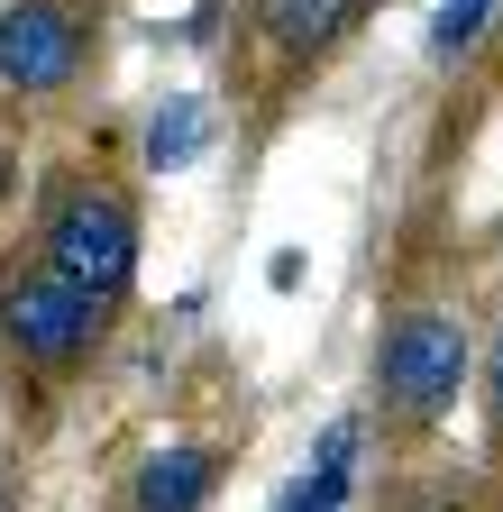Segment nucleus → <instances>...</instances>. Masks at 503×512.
<instances>
[{"label": "nucleus", "mask_w": 503, "mask_h": 512, "mask_svg": "<svg viewBox=\"0 0 503 512\" xmlns=\"http://www.w3.org/2000/svg\"><path fill=\"white\" fill-rule=\"evenodd\" d=\"M10 192H19V147L0 138V211H10Z\"/></svg>", "instance_id": "nucleus-13"}, {"label": "nucleus", "mask_w": 503, "mask_h": 512, "mask_svg": "<svg viewBox=\"0 0 503 512\" xmlns=\"http://www.w3.org/2000/svg\"><path fill=\"white\" fill-rule=\"evenodd\" d=\"M138 192L129 183H110V174H65L46 192V211H37V256L46 266H65L74 284L110 293V302H129L138 293Z\"/></svg>", "instance_id": "nucleus-3"}, {"label": "nucleus", "mask_w": 503, "mask_h": 512, "mask_svg": "<svg viewBox=\"0 0 503 512\" xmlns=\"http://www.w3.org/2000/svg\"><path fill=\"white\" fill-rule=\"evenodd\" d=\"M211 138H220V110H211L202 92H165V101L147 110V128H138V165H147V174H183V165L211 156Z\"/></svg>", "instance_id": "nucleus-7"}, {"label": "nucleus", "mask_w": 503, "mask_h": 512, "mask_svg": "<svg viewBox=\"0 0 503 512\" xmlns=\"http://www.w3.org/2000/svg\"><path fill=\"white\" fill-rule=\"evenodd\" d=\"M476 403H485V439L503 448V320H494L485 348H476Z\"/></svg>", "instance_id": "nucleus-10"}, {"label": "nucleus", "mask_w": 503, "mask_h": 512, "mask_svg": "<svg viewBox=\"0 0 503 512\" xmlns=\"http://www.w3.org/2000/svg\"><path fill=\"white\" fill-rule=\"evenodd\" d=\"M119 330V302L74 284L65 266H46V256H19V266H0V348L10 366H37V375H92L101 348Z\"/></svg>", "instance_id": "nucleus-2"}, {"label": "nucleus", "mask_w": 503, "mask_h": 512, "mask_svg": "<svg viewBox=\"0 0 503 512\" xmlns=\"http://www.w3.org/2000/svg\"><path fill=\"white\" fill-rule=\"evenodd\" d=\"M375 0H247V37H257L275 55V74L302 83V74H321V64L366 28Z\"/></svg>", "instance_id": "nucleus-5"}, {"label": "nucleus", "mask_w": 503, "mask_h": 512, "mask_svg": "<svg viewBox=\"0 0 503 512\" xmlns=\"http://www.w3.org/2000/svg\"><path fill=\"white\" fill-rule=\"evenodd\" d=\"M0 512H19V494H10V476H0Z\"/></svg>", "instance_id": "nucleus-14"}, {"label": "nucleus", "mask_w": 503, "mask_h": 512, "mask_svg": "<svg viewBox=\"0 0 503 512\" xmlns=\"http://www.w3.org/2000/svg\"><path fill=\"white\" fill-rule=\"evenodd\" d=\"M458 394H476V330L449 302H403L375 339V421L412 439L449 421Z\"/></svg>", "instance_id": "nucleus-1"}, {"label": "nucleus", "mask_w": 503, "mask_h": 512, "mask_svg": "<svg viewBox=\"0 0 503 512\" xmlns=\"http://www.w3.org/2000/svg\"><path fill=\"white\" fill-rule=\"evenodd\" d=\"M266 284H275V293L302 284V247H275V256H266Z\"/></svg>", "instance_id": "nucleus-12"}, {"label": "nucleus", "mask_w": 503, "mask_h": 512, "mask_svg": "<svg viewBox=\"0 0 503 512\" xmlns=\"http://www.w3.org/2000/svg\"><path fill=\"white\" fill-rule=\"evenodd\" d=\"M494 37H503V19H494Z\"/></svg>", "instance_id": "nucleus-15"}, {"label": "nucleus", "mask_w": 503, "mask_h": 512, "mask_svg": "<svg viewBox=\"0 0 503 512\" xmlns=\"http://www.w3.org/2000/svg\"><path fill=\"white\" fill-rule=\"evenodd\" d=\"M211 494H220V448L211 439H156L129 476V512H211Z\"/></svg>", "instance_id": "nucleus-6"}, {"label": "nucleus", "mask_w": 503, "mask_h": 512, "mask_svg": "<svg viewBox=\"0 0 503 512\" xmlns=\"http://www.w3.org/2000/svg\"><path fill=\"white\" fill-rule=\"evenodd\" d=\"M394 512H476L458 485H412V494H394Z\"/></svg>", "instance_id": "nucleus-11"}, {"label": "nucleus", "mask_w": 503, "mask_h": 512, "mask_svg": "<svg viewBox=\"0 0 503 512\" xmlns=\"http://www.w3.org/2000/svg\"><path fill=\"white\" fill-rule=\"evenodd\" d=\"M348 485H357V467H321V458H311V467L275 494V512H348Z\"/></svg>", "instance_id": "nucleus-9"}, {"label": "nucleus", "mask_w": 503, "mask_h": 512, "mask_svg": "<svg viewBox=\"0 0 503 512\" xmlns=\"http://www.w3.org/2000/svg\"><path fill=\"white\" fill-rule=\"evenodd\" d=\"M494 19H503V0H439V19H430V64L476 55V46L494 37Z\"/></svg>", "instance_id": "nucleus-8"}, {"label": "nucleus", "mask_w": 503, "mask_h": 512, "mask_svg": "<svg viewBox=\"0 0 503 512\" xmlns=\"http://www.w3.org/2000/svg\"><path fill=\"white\" fill-rule=\"evenodd\" d=\"M92 37H101V10H83V0H10L0 10V92L10 101L74 92L92 64Z\"/></svg>", "instance_id": "nucleus-4"}]
</instances>
